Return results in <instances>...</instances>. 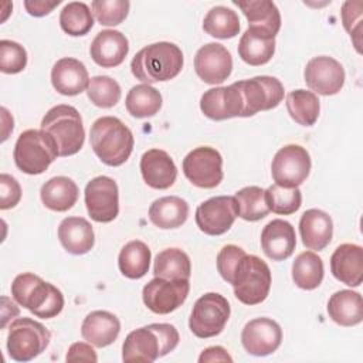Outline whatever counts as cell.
<instances>
[{
    "instance_id": "1",
    "label": "cell",
    "mask_w": 363,
    "mask_h": 363,
    "mask_svg": "<svg viewBox=\"0 0 363 363\" xmlns=\"http://www.w3.org/2000/svg\"><path fill=\"white\" fill-rule=\"evenodd\" d=\"M179 340V332L170 323H150L138 328L128 333L122 345V360L152 363L173 352Z\"/></svg>"
},
{
    "instance_id": "2",
    "label": "cell",
    "mask_w": 363,
    "mask_h": 363,
    "mask_svg": "<svg viewBox=\"0 0 363 363\" xmlns=\"http://www.w3.org/2000/svg\"><path fill=\"white\" fill-rule=\"evenodd\" d=\"M182 50L167 41H159L143 47L132 58V74L143 84L170 81L179 75L183 68Z\"/></svg>"
},
{
    "instance_id": "3",
    "label": "cell",
    "mask_w": 363,
    "mask_h": 363,
    "mask_svg": "<svg viewBox=\"0 0 363 363\" xmlns=\"http://www.w3.org/2000/svg\"><path fill=\"white\" fill-rule=\"evenodd\" d=\"M89 142L102 163L116 167L129 159L135 139L130 129L121 119L102 116L92 123Z\"/></svg>"
},
{
    "instance_id": "4",
    "label": "cell",
    "mask_w": 363,
    "mask_h": 363,
    "mask_svg": "<svg viewBox=\"0 0 363 363\" xmlns=\"http://www.w3.org/2000/svg\"><path fill=\"white\" fill-rule=\"evenodd\" d=\"M11 296L20 306L43 319L55 318L64 308L62 292L31 272H23L14 278Z\"/></svg>"
},
{
    "instance_id": "5",
    "label": "cell",
    "mask_w": 363,
    "mask_h": 363,
    "mask_svg": "<svg viewBox=\"0 0 363 363\" xmlns=\"http://www.w3.org/2000/svg\"><path fill=\"white\" fill-rule=\"evenodd\" d=\"M41 130L52 136L62 157L78 153L84 146L85 129L82 118L71 105L52 106L41 119Z\"/></svg>"
},
{
    "instance_id": "6",
    "label": "cell",
    "mask_w": 363,
    "mask_h": 363,
    "mask_svg": "<svg viewBox=\"0 0 363 363\" xmlns=\"http://www.w3.org/2000/svg\"><path fill=\"white\" fill-rule=\"evenodd\" d=\"M60 156L52 136L44 130L27 129L20 133L14 145V163L26 174H41Z\"/></svg>"
},
{
    "instance_id": "7",
    "label": "cell",
    "mask_w": 363,
    "mask_h": 363,
    "mask_svg": "<svg viewBox=\"0 0 363 363\" xmlns=\"http://www.w3.org/2000/svg\"><path fill=\"white\" fill-rule=\"evenodd\" d=\"M271 269L265 261L257 255H242L238 261L231 285L235 298L244 305H258L264 302L271 289Z\"/></svg>"
},
{
    "instance_id": "8",
    "label": "cell",
    "mask_w": 363,
    "mask_h": 363,
    "mask_svg": "<svg viewBox=\"0 0 363 363\" xmlns=\"http://www.w3.org/2000/svg\"><path fill=\"white\" fill-rule=\"evenodd\" d=\"M233 85L238 101V116L241 118L277 108L284 99V85L275 77L258 75L237 81Z\"/></svg>"
},
{
    "instance_id": "9",
    "label": "cell",
    "mask_w": 363,
    "mask_h": 363,
    "mask_svg": "<svg viewBox=\"0 0 363 363\" xmlns=\"http://www.w3.org/2000/svg\"><path fill=\"white\" fill-rule=\"evenodd\" d=\"M51 339L50 330L31 318H17L10 323L7 352L16 362H30L41 354Z\"/></svg>"
},
{
    "instance_id": "10",
    "label": "cell",
    "mask_w": 363,
    "mask_h": 363,
    "mask_svg": "<svg viewBox=\"0 0 363 363\" xmlns=\"http://www.w3.org/2000/svg\"><path fill=\"white\" fill-rule=\"evenodd\" d=\"M230 313L227 298L217 292H207L196 301L190 313L189 328L200 339L214 337L223 332Z\"/></svg>"
},
{
    "instance_id": "11",
    "label": "cell",
    "mask_w": 363,
    "mask_h": 363,
    "mask_svg": "<svg viewBox=\"0 0 363 363\" xmlns=\"http://www.w3.org/2000/svg\"><path fill=\"white\" fill-rule=\"evenodd\" d=\"M183 173L193 186L214 189L223 180V157L211 146H199L183 159Z\"/></svg>"
},
{
    "instance_id": "12",
    "label": "cell",
    "mask_w": 363,
    "mask_h": 363,
    "mask_svg": "<svg viewBox=\"0 0 363 363\" xmlns=\"http://www.w3.org/2000/svg\"><path fill=\"white\" fill-rule=\"evenodd\" d=\"M311 156L301 145L281 147L271 163V174L275 184L282 187H298L311 172Z\"/></svg>"
},
{
    "instance_id": "13",
    "label": "cell",
    "mask_w": 363,
    "mask_h": 363,
    "mask_svg": "<svg viewBox=\"0 0 363 363\" xmlns=\"http://www.w3.org/2000/svg\"><path fill=\"white\" fill-rule=\"evenodd\" d=\"M85 206L96 223H111L119 214V190L113 179L96 176L85 186Z\"/></svg>"
},
{
    "instance_id": "14",
    "label": "cell",
    "mask_w": 363,
    "mask_h": 363,
    "mask_svg": "<svg viewBox=\"0 0 363 363\" xmlns=\"http://www.w3.org/2000/svg\"><path fill=\"white\" fill-rule=\"evenodd\" d=\"M190 291L189 281H169L155 277L142 291L143 303L157 315H167L184 303Z\"/></svg>"
},
{
    "instance_id": "15",
    "label": "cell",
    "mask_w": 363,
    "mask_h": 363,
    "mask_svg": "<svg viewBox=\"0 0 363 363\" xmlns=\"http://www.w3.org/2000/svg\"><path fill=\"white\" fill-rule=\"evenodd\" d=\"M237 217L238 208L234 196H216L196 208V224L207 235L227 233Z\"/></svg>"
},
{
    "instance_id": "16",
    "label": "cell",
    "mask_w": 363,
    "mask_h": 363,
    "mask_svg": "<svg viewBox=\"0 0 363 363\" xmlns=\"http://www.w3.org/2000/svg\"><path fill=\"white\" fill-rule=\"evenodd\" d=\"M345 69L342 64L328 55L313 57L306 62L303 78L306 85L319 95H336L345 84Z\"/></svg>"
},
{
    "instance_id": "17",
    "label": "cell",
    "mask_w": 363,
    "mask_h": 363,
    "mask_svg": "<svg viewBox=\"0 0 363 363\" xmlns=\"http://www.w3.org/2000/svg\"><path fill=\"white\" fill-rule=\"evenodd\" d=\"M194 71L206 84L216 85L224 82L233 71L230 51L218 43H208L200 47L194 55Z\"/></svg>"
},
{
    "instance_id": "18",
    "label": "cell",
    "mask_w": 363,
    "mask_h": 363,
    "mask_svg": "<svg viewBox=\"0 0 363 363\" xmlns=\"http://www.w3.org/2000/svg\"><path fill=\"white\" fill-rule=\"evenodd\" d=\"M282 342L281 326L269 318H255L245 323L241 332L244 349L254 356H268L274 353Z\"/></svg>"
},
{
    "instance_id": "19",
    "label": "cell",
    "mask_w": 363,
    "mask_h": 363,
    "mask_svg": "<svg viewBox=\"0 0 363 363\" xmlns=\"http://www.w3.org/2000/svg\"><path fill=\"white\" fill-rule=\"evenodd\" d=\"M140 173L149 187L166 190L174 184L177 167L167 152L149 149L140 157Z\"/></svg>"
},
{
    "instance_id": "20",
    "label": "cell",
    "mask_w": 363,
    "mask_h": 363,
    "mask_svg": "<svg viewBox=\"0 0 363 363\" xmlns=\"http://www.w3.org/2000/svg\"><path fill=\"white\" fill-rule=\"evenodd\" d=\"M129 52V41L118 30H102L91 43L89 54L95 64L102 68L121 65Z\"/></svg>"
},
{
    "instance_id": "21",
    "label": "cell",
    "mask_w": 363,
    "mask_h": 363,
    "mask_svg": "<svg viewBox=\"0 0 363 363\" xmlns=\"http://www.w3.org/2000/svg\"><path fill=\"white\" fill-rule=\"evenodd\" d=\"M296 247L295 228L291 223L275 218L269 221L261 233V248L272 261L289 258Z\"/></svg>"
},
{
    "instance_id": "22",
    "label": "cell",
    "mask_w": 363,
    "mask_h": 363,
    "mask_svg": "<svg viewBox=\"0 0 363 363\" xmlns=\"http://www.w3.org/2000/svg\"><path fill=\"white\" fill-rule=\"evenodd\" d=\"M51 84L58 94L74 96L88 88L89 75L79 60L64 57L60 58L51 69Z\"/></svg>"
},
{
    "instance_id": "23",
    "label": "cell",
    "mask_w": 363,
    "mask_h": 363,
    "mask_svg": "<svg viewBox=\"0 0 363 363\" xmlns=\"http://www.w3.org/2000/svg\"><path fill=\"white\" fill-rule=\"evenodd\" d=\"M333 277L347 286H359L363 281V248L357 244H340L330 257Z\"/></svg>"
},
{
    "instance_id": "24",
    "label": "cell",
    "mask_w": 363,
    "mask_h": 363,
    "mask_svg": "<svg viewBox=\"0 0 363 363\" xmlns=\"http://www.w3.org/2000/svg\"><path fill=\"white\" fill-rule=\"evenodd\" d=\"M299 234L306 248L322 251L333 235V223L328 213L319 208L306 210L299 220Z\"/></svg>"
},
{
    "instance_id": "25",
    "label": "cell",
    "mask_w": 363,
    "mask_h": 363,
    "mask_svg": "<svg viewBox=\"0 0 363 363\" xmlns=\"http://www.w3.org/2000/svg\"><path fill=\"white\" fill-rule=\"evenodd\" d=\"M121 332L119 319L108 311H92L81 325L84 340L95 347L109 346L116 340Z\"/></svg>"
},
{
    "instance_id": "26",
    "label": "cell",
    "mask_w": 363,
    "mask_h": 363,
    "mask_svg": "<svg viewBox=\"0 0 363 363\" xmlns=\"http://www.w3.org/2000/svg\"><path fill=\"white\" fill-rule=\"evenodd\" d=\"M58 240L67 252L82 255L94 248L95 234L84 217H67L58 225Z\"/></svg>"
},
{
    "instance_id": "27",
    "label": "cell",
    "mask_w": 363,
    "mask_h": 363,
    "mask_svg": "<svg viewBox=\"0 0 363 363\" xmlns=\"http://www.w3.org/2000/svg\"><path fill=\"white\" fill-rule=\"evenodd\" d=\"M248 21V28L261 31L269 37L278 34L281 28V14L274 1L269 0H248V1H233Z\"/></svg>"
},
{
    "instance_id": "28",
    "label": "cell",
    "mask_w": 363,
    "mask_h": 363,
    "mask_svg": "<svg viewBox=\"0 0 363 363\" xmlns=\"http://www.w3.org/2000/svg\"><path fill=\"white\" fill-rule=\"evenodd\" d=\"M79 196L77 183L67 176L51 177L41 186L40 197L43 204L52 211H67L74 207Z\"/></svg>"
},
{
    "instance_id": "29",
    "label": "cell",
    "mask_w": 363,
    "mask_h": 363,
    "mask_svg": "<svg viewBox=\"0 0 363 363\" xmlns=\"http://www.w3.org/2000/svg\"><path fill=\"white\" fill-rule=\"evenodd\" d=\"M330 319L340 326H356L363 320V299L359 292L342 289L328 301Z\"/></svg>"
},
{
    "instance_id": "30",
    "label": "cell",
    "mask_w": 363,
    "mask_h": 363,
    "mask_svg": "<svg viewBox=\"0 0 363 363\" xmlns=\"http://www.w3.org/2000/svg\"><path fill=\"white\" fill-rule=\"evenodd\" d=\"M189 217V204L177 196H166L155 200L149 207V220L162 230L183 225Z\"/></svg>"
},
{
    "instance_id": "31",
    "label": "cell",
    "mask_w": 363,
    "mask_h": 363,
    "mask_svg": "<svg viewBox=\"0 0 363 363\" xmlns=\"http://www.w3.org/2000/svg\"><path fill=\"white\" fill-rule=\"evenodd\" d=\"M275 52V38L261 31L247 28L238 43V55L248 65L267 64Z\"/></svg>"
},
{
    "instance_id": "32",
    "label": "cell",
    "mask_w": 363,
    "mask_h": 363,
    "mask_svg": "<svg viewBox=\"0 0 363 363\" xmlns=\"http://www.w3.org/2000/svg\"><path fill=\"white\" fill-rule=\"evenodd\" d=\"M150 258V248L140 240H132L122 247L118 257V267L123 277L139 279L147 274Z\"/></svg>"
},
{
    "instance_id": "33",
    "label": "cell",
    "mask_w": 363,
    "mask_h": 363,
    "mask_svg": "<svg viewBox=\"0 0 363 363\" xmlns=\"http://www.w3.org/2000/svg\"><path fill=\"white\" fill-rule=\"evenodd\" d=\"M153 274L169 281H189L191 275L190 258L180 248H166L156 255Z\"/></svg>"
},
{
    "instance_id": "34",
    "label": "cell",
    "mask_w": 363,
    "mask_h": 363,
    "mask_svg": "<svg viewBox=\"0 0 363 363\" xmlns=\"http://www.w3.org/2000/svg\"><path fill=\"white\" fill-rule=\"evenodd\" d=\"M325 274L322 258L313 251L301 252L292 264V279L305 291H312L322 284Z\"/></svg>"
},
{
    "instance_id": "35",
    "label": "cell",
    "mask_w": 363,
    "mask_h": 363,
    "mask_svg": "<svg viewBox=\"0 0 363 363\" xmlns=\"http://www.w3.org/2000/svg\"><path fill=\"white\" fill-rule=\"evenodd\" d=\"M160 92L147 84H139L130 88L126 95L125 106L133 118H150L155 116L162 108Z\"/></svg>"
},
{
    "instance_id": "36",
    "label": "cell",
    "mask_w": 363,
    "mask_h": 363,
    "mask_svg": "<svg viewBox=\"0 0 363 363\" xmlns=\"http://www.w3.org/2000/svg\"><path fill=\"white\" fill-rule=\"evenodd\" d=\"M286 111L289 116L302 126H312L319 118L320 104L312 91L295 89L286 95Z\"/></svg>"
},
{
    "instance_id": "37",
    "label": "cell",
    "mask_w": 363,
    "mask_h": 363,
    "mask_svg": "<svg viewBox=\"0 0 363 363\" xmlns=\"http://www.w3.org/2000/svg\"><path fill=\"white\" fill-rule=\"evenodd\" d=\"M203 30L216 38L227 40L240 33L238 14L224 6H216L210 9L203 20Z\"/></svg>"
},
{
    "instance_id": "38",
    "label": "cell",
    "mask_w": 363,
    "mask_h": 363,
    "mask_svg": "<svg viewBox=\"0 0 363 363\" xmlns=\"http://www.w3.org/2000/svg\"><path fill=\"white\" fill-rule=\"evenodd\" d=\"M60 26L71 37H81L94 27V14L82 1L67 3L60 13Z\"/></svg>"
},
{
    "instance_id": "39",
    "label": "cell",
    "mask_w": 363,
    "mask_h": 363,
    "mask_svg": "<svg viewBox=\"0 0 363 363\" xmlns=\"http://www.w3.org/2000/svg\"><path fill=\"white\" fill-rule=\"evenodd\" d=\"M234 199L238 208V217L245 221H258L269 213L265 203V190L258 186H247L238 190Z\"/></svg>"
},
{
    "instance_id": "40",
    "label": "cell",
    "mask_w": 363,
    "mask_h": 363,
    "mask_svg": "<svg viewBox=\"0 0 363 363\" xmlns=\"http://www.w3.org/2000/svg\"><path fill=\"white\" fill-rule=\"evenodd\" d=\"M265 203L269 211L281 216H289L299 210L302 194L298 187H282L272 184L265 190Z\"/></svg>"
},
{
    "instance_id": "41",
    "label": "cell",
    "mask_w": 363,
    "mask_h": 363,
    "mask_svg": "<svg viewBox=\"0 0 363 363\" xmlns=\"http://www.w3.org/2000/svg\"><path fill=\"white\" fill-rule=\"evenodd\" d=\"M86 94L95 106L112 108L119 102L122 89L113 78L108 75H96L89 79Z\"/></svg>"
},
{
    "instance_id": "42",
    "label": "cell",
    "mask_w": 363,
    "mask_h": 363,
    "mask_svg": "<svg viewBox=\"0 0 363 363\" xmlns=\"http://www.w3.org/2000/svg\"><path fill=\"white\" fill-rule=\"evenodd\" d=\"M91 9L99 24L118 26L128 17L130 3L128 0H94Z\"/></svg>"
},
{
    "instance_id": "43",
    "label": "cell",
    "mask_w": 363,
    "mask_h": 363,
    "mask_svg": "<svg viewBox=\"0 0 363 363\" xmlns=\"http://www.w3.org/2000/svg\"><path fill=\"white\" fill-rule=\"evenodd\" d=\"M27 65L26 48L11 40L0 41V71L4 74H18Z\"/></svg>"
},
{
    "instance_id": "44",
    "label": "cell",
    "mask_w": 363,
    "mask_h": 363,
    "mask_svg": "<svg viewBox=\"0 0 363 363\" xmlns=\"http://www.w3.org/2000/svg\"><path fill=\"white\" fill-rule=\"evenodd\" d=\"M362 6L360 0L346 1L342 7V21L346 31L350 34L356 50L360 52V33H362Z\"/></svg>"
},
{
    "instance_id": "45",
    "label": "cell",
    "mask_w": 363,
    "mask_h": 363,
    "mask_svg": "<svg viewBox=\"0 0 363 363\" xmlns=\"http://www.w3.org/2000/svg\"><path fill=\"white\" fill-rule=\"evenodd\" d=\"M245 254L247 252L241 247L234 244H227L220 250V252L217 254V271L224 281H227L228 284L231 282L233 272L241 257Z\"/></svg>"
},
{
    "instance_id": "46",
    "label": "cell",
    "mask_w": 363,
    "mask_h": 363,
    "mask_svg": "<svg viewBox=\"0 0 363 363\" xmlns=\"http://www.w3.org/2000/svg\"><path fill=\"white\" fill-rule=\"evenodd\" d=\"M21 199V187L18 182L7 174L1 173L0 174V208L1 210H9L13 208L18 204Z\"/></svg>"
},
{
    "instance_id": "47",
    "label": "cell",
    "mask_w": 363,
    "mask_h": 363,
    "mask_svg": "<svg viewBox=\"0 0 363 363\" xmlns=\"http://www.w3.org/2000/svg\"><path fill=\"white\" fill-rule=\"evenodd\" d=\"M65 360L67 362H96L98 356H96L94 347L91 346V343L75 342L69 346Z\"/></svg>"
},
{
    "instance_id": "48",
    "label": "cell",
    "mask_w": 363,
    "mask_h": 363,
    "mask_svg": "<svg viewBox=\"0 0 363 363\" xmlns=\"http://www.w3.org/2000/svg\"><path fill=\"white\" fill-rule=\"evenodd\" d=\"M61 1H45V0H26L24 7L30 16L43 17L50 14Z\"/></svg>"
},
{
    "instance_id": "49",
    "label": "cell",
    "mask_w": 363,
    "mask_h": 363,
    "mask_svg": "<svg viewBox=\"0 0 363 363\" xmlns=\"http://www.w3.org/2000/svg\"><path fill=\"white\" fill-rule=\"evenodd\" d=\"M199 362H233V357L221 346H210L201 352Z\"/></svg>"
},
{
    "instance_id": "50",
    "label": "cell",
    "mask_w": 363,
    "mask_h": 363,
    "mask_svg": "<svg viewBox=\"0 0 363 363\" xmlns=\"http://www.w3.org/2000/svg\"><path fill=\"white\" fill-rule=\"evenodd\" d=\"M1 328H6V325H7V320L11 318H14V316H17L18 315V308L16 306V303L14 302H11L7 296H3L1 298Z\"/></svg>"
},
{
    "instance_id": "51",
    "label": "cell",
    "mask_w": 363,
    "mask_h": 363,
    "mask_svg": "<svg viewBox=\"0 0 363 363\" xmlns=\"http://www.w3.org/2000/svg\"><path fill=\"white\" fill-rule=\"evenodd\" d=\"M0 112H1V123H3V126H1V142H4L9 138V135L13 132V118L4 106L0 109Z\"/></svg>"
}]
</instances>
